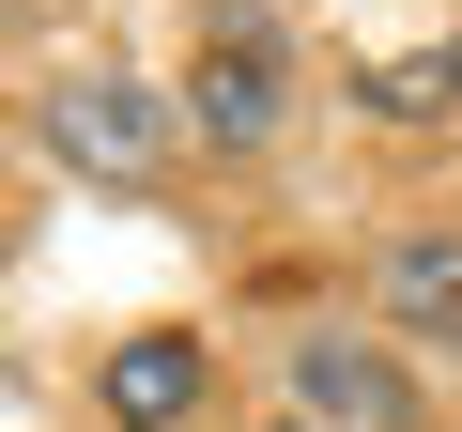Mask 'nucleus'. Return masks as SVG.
I'll return each instance as SVG.
<instances>
[{
  "mask_svg": "<svg viewBox=\"0 0 462 432\" xmlns=\"http://www.w3.org/2000/svg\"><path fill=\"white\" fill-rule=\"evenodd\" d=\"M278 432H309V417H278Z\"/></svg>",
  "mask_w": 462,
  "mask_h": 432,
  "instance_id": "nucleus-7",
  "label": "nucleus"
},
{
  "mask_svg": "<svg viewBox=\"0 0 462 432\" xmlns=\"http://www.w3.org/2000/svg\"><path fill=\"white\" fill-rule=\"evenodd\" d=\"M370 309H385L401 355H462V232H401L370 263Z\"/></svg>",
  "mask_w": 462,
  "mask_h": 432,
  "instance_id": "nucleus-5",
  "label": "nucleus"
},
{
  "mask_svg": "<svg viewBox=\"0 0 462 432\" xmlns=\"http://www.w3.org/2000/svg\"><path fill=\"white\" fill-rule=\"evenodd\" d=\"M293 417L309 432H431V386L370 324H293Z\"/></svg>",
  "mask_w": 462,
  "mask_h": 432,
  "instance_id": "nucleus-3",
  "label": "nucleus"
},
{
  "mask_svg": "<svg viewBox=\"0 0 462 432\" xmlns=\"http://www.w3.org/2000/svg\"><path fill=\"white\" fill-rule=\"evenodd\" d=\"M47 155L62 170H93V185H154L170 170V139H185V108L154 93V78H124V62H78V78H47Z\"/></svg>",
  "mask_w": 462,
  "mask_h": 432,
  "instance_id": "nucleus-2",
  "label": "nucleus"
},
{
  "mask_svg": "<svg viewBox=\"0 0 462 432\" xmlns=\"http://www.w3.org/2000/svg\"><path fill=\"white\" fill-rule=\"evenodd\" d=\"M216 401V340L200 324H139V340H108V371H93V417L108 432H185Z\"/></svg>",
  "mask_w": 462,
  "mask_h": 432,
  "instance_id": "nucleus-4",
  "label": "nucleus"
},
{
  "mask_svg": "<svg viewBox=\"0 0 462 432\" xmlns=\"http://www.w3.org/2000/svg\"><path fill=\"white\" fill-rule=\"evenodd\" d=\"M293 124V32L263 0H200V78H185V139L216 155H263Z\"/></svg>",
  "mask_w": 462,
  "mask_h": 432,
  "instance_id": "nucleus-1",
  "label": "nucleus"
},
{
  "mask_svg": "<svg viewBox=\"0 0 462 432\" xmlns=\"http://www.w3.org/2000/svg\"><path fill=\"white\" fill-rule=\"evenodd\" d=\"M355 93H370L385 124H431V108H462V47H416V62H370Z\"/></svg>",
  "mask_w": 462,
  "mask_h": 432,
  "instance_id": "nucleus-6",
  "label": "nucleus"
}]
</instances>
